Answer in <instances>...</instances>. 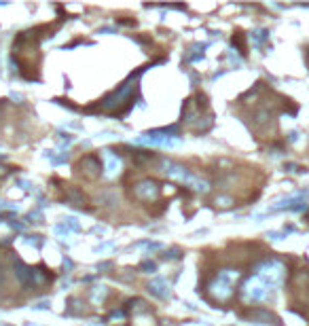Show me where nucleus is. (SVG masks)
Here are the masks:
<instances>
[{
	"label": "nucleus",
	"instance_id": "f257e3e1",
	"mask_svg": "<svg viewBox=\"0 0 309 326\" xmlns=\"http://www.w3.org/2000/svg\"><path fill=\"white\" fill-rule=\"evenodd\" d=\"M133 91H136V83H133V76H132V79L123 83L117 91H112L110 95H106V98L100 102V110L110 112L112 117L125 114L133 106Z\"/></svg>",
	"mask_w": 309,
	"mask_h": 326
},
{
	"label": "nucleus",
	"instance_id": "f03ea898",
	"mask_svg": "<svg viewBox=\"0 0 309 326\" xmlns=\"http://www.w3.org/2000/svg\"><path fill=\"white\" fill-rule=\"evenodd\" d=\"M237 280H240V271H237V269H231V267H229V269L216 271V276L212 278L210 284H208L210 297L214 299V301H218V303L229 301V299L233 297V292H235Z\"/></svg>",
	"mask_w": 309,
	"mask_h": 326
},
{
	"label": "nucleus",
	"instance_id": "7ed1b4c3",
	"mask_svg": "<svg viewBox=\"0 0 309 326\" xmlns=\"http://www.w3.org/2000/svg\"><path fill=\"white\" fill-rule=\"evenodd\" d=\"M273 290H275V286H271L261 276L254 273V276H250L246 282H243L242 297H243V301H248V303H265L273 297Z\"/></svg>",
	"mask_w": 309,
	"mask_h": 326
},
{
	"label": "nucleus",
	"instance_id": "20e7f679",
	"mask_svg": "<svg viewBox=\"0 0 309 326\" xmlns=\"http://www.w3.org/2000/svg\"><path fill=\"white\" fill-rule=\"evenodd\" d=\"M74 170H76V174L87 178V180H95V178H100L102 170H104V163H102L100 155H83L76 161Z\"/></svg>",
	"mask_w": 309,
	"mask_h": 326
},
{
	"label": "nucleus",
	"instance_id": "39448f33",
	"mask_svg": "<svg viewBox=\"0 0 309 326\" xmlns=\"http://www.w3.org/2000/svg\"><path fill=\"white\" fill-rule=\"evenodd\" d=\"M161 195V184L157 180H153V178H144V180H140L133 184V189H132V197L133 199H138V201H153Z\"/></svg>",
	"mask_w": 309,
	"mask_h": 326
},
{
	"label": "nucleus",
	"instance_id": "423d86ee",
	"mask_svg": "<svg viewBox=\"0 0 309 326\" xmlns=\"http://www.w3.org/2000/svg\"><path fill=\"white\" fill-rule=\"evenodd\" d=\"M64 189H66V199H68V203H72V206H76V208H83V210H91L87 195L83 193L79 187H64Z\"/></svg>",
	"mask_w": 309,
	"mask_h": 326
},
{
	"label": "nucleus",
	"instance_id": "0eeeda50",
	"mask_svg": "<svg viewBox=\"0 0 309 326\" xmlns=\"http://www.w3.org/2000/svg\"><path fill=\"white\" fill-rule=\"evenodd\" d=\"M246 316H248L252 322H256V324H280V318H278V316H273L271 311H267V309H263V307L250 309Z\"/></svg>",
	"mask_w": 309,
	"mask_h": 326
},
{
	"label": "nucleus",
	"instance_id": "6e6552de",
	"mask_svg": "<svg viewBox=\"0 0 309 326\" xmlns=\"http://www.w3.org/2000/svg\"><path fill=\"white\" fill-rule=\"evenodd\" d=\"M102 159H104V170L108 176H114L121 170V159H119V155H114V151H110V149L102 151Z\"/></svg>",
	"mask_w": 309,
	"mask_h": 326
},
{
	"label": "nucleus",
	"instance_id": "1a4fd4ad",
	"mask_svg": "<svg viewBox=\"0 0 309 326\" xmlns=\"http://www.w3.org/2000/svg\"><path fill=\"white\" fill-rule=\"evenodd\" d=\"M149 290L153 292L154 297H159V299H170V297H172V292H170V284H167L165 280H161V278L153 280V282L149 284Z\"/></svg>",
	"mask_w": 309,
	"mask_h": 326
},
{
	"label": "nucleus",
	"instance_id": "9d476101",
	"mask_svg": "<svg viewBox=\"0 0 309 326\" xmlns=\"http://www.w3.org/2000/svg\"><path fill=\"white\" fill-rule=\"evenodd\" d=\"M157 155L151 151H132V163L136 165V168H146L151 161H154Z\"/></svg>",
	"mask_w": 309,
	"mask_h": 326
},
{
	"label": "nucleus",
	"instance_id": "9b49d317",
	"mask_svg": "<svg viewBox=\"0 0 309 326\" xmlns=\"http://www.w3.org/2000/svg\"><path fill=\"white\" fill-rule=\"evenodd\" d=\"M91 297H93V303H102V301H104V297H106V286H93Z\"/></svg>",
	"mask_w": 309,
	"mask_h": 326
},
{
	"label": "nucleus",
	"instance_id": "f8f14e48",
	"mask_svg": "<svg viewBox=\"0 0 309 326\" xmlns=\"http://www.w3.org/2000/svg\"><path fill=\"white\" fill-rule=\"evenodd\" d=\"M233 44H237V49H240L242 55H246V41H243V34H242V32H235Z\"/></svg>",
	"mask_w": 309,
	"mask_h": 326
},
{
	"label": "nucleus",
	"instance_id": "ddd939ff",
	"mask_svg": "<svg viewBox=\"0 0 309 326\" xmlns=\"http://www.w3.org/2000/svg\"><path fill=\"white\" fill-rule=\"evenodd\" d=\"M214 203H216L218 208H222V210H224V208H231V206H233V199H231V197L221 195V197H216V201H214Z\"/></svg>",
	"mask_w": 309,
	"mask_h": 326
},
{
	"label": "nucleus",
	"instance_id": "4468645a",
	"mask_svg": "<svg viewBox=\"0 0 309 326\" xmlns=\"http://www.w3.org/2000/svg\"><path fill=\"white\" fill-rule=\"evenodd\" d=\"M140 269H146V273H154V271H157V265L149 263V261H144V263L140 265Z\"/></svg>",
	"mask_w": 309,
	"mask_h": 326
},
{
	"label": "nucleus",
	"instance_id": "2eb2a0df",
	"mask_svg": "<svg viewBox=\"0 0 309 326\" xmlns=\"http://www.w3.org/2000/svg\"><path fill=\"white\" fill-rule=\"evenodd\" d=\"M64 225H68L70 229H79V222H76V218H72V216H68V218H64Z\"/></svg>",
	"mask_w": 309,
	"mask_h": 326
},
{
	"label": "nucleus",
	"instance_id": "dca6fc26",
	"mask_svg": "<svg viewBox=\"0 0 309 326\" xmlns=\"http://www.w3.org/2000/svg\"><path fill=\"white\" fill-rule=\"evenodd\" d=\"M4 286V269H2V265H0V288Z\"/></svg>",
	"mask_w": 309,
	"mask_h": 326
}]
</instances>
